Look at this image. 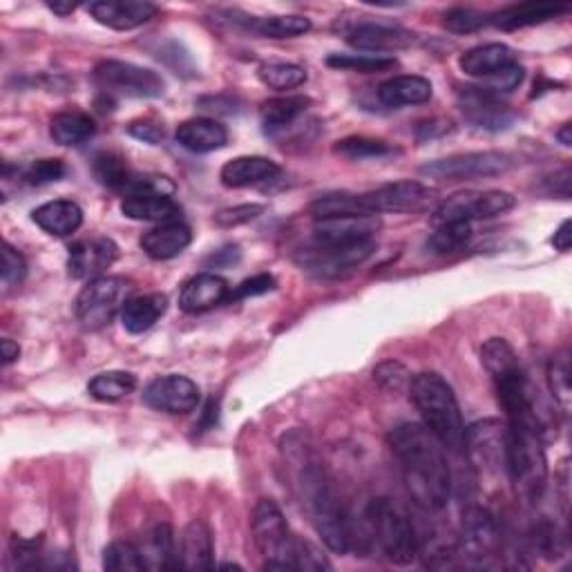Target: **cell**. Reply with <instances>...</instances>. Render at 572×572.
<instances>
[{"instance_id": "f5cc1de1", "label": "cell", "mask_w": 572, "mask_h": 572, "mask_svg": "<svg viewBox=\"0 0 572 572\" xmlns=\"http://www.w3.org/2000/svg\"><path fill=\"white\" fill-rule=\"evenodd\" d=\"M264 213V206L257 204H244V206H233V208H224L215 215V224L221 228H231V226H240L246 224L255 217H259Z\"/></svg>"}, {"instance_id": "f907efd6", "label": "cell", "mask_w": 572, "mask_h": 572, "mask_svg": "<svg viewBox=\"0 0 572 572\" xmlns=\"http://www.w3.org/2000/svg\"><path fill=\"white\" fill-rule=\"evenodd\" d=\"M27 276V264H25V257L12 246L5 242L3 246V284L5 287H14V284H21Z\"/></svg>"}, {"instance_id": "ac0fdd59", "label": "cell", "mask_w": 572, "mask_h": 572, "mask_svg": "<svg viewBox=\"0 0 572 572\" xmlns=\"http://www.w3.org/2000/svg\"><path fill=\"white\" fill-rule=\"evenodd\" d=\"M119 257V246L110 238H90L72 244L67 269L76 280H94Z\"/></svg>"}, {"instance_id": "6f0895ef", "label": "cell", "mask_w": 572, "mask_h": 572, "mask_svg": "<svg viewBox=\"0 0 572 572\" xmlns=\"http://www.w3.org/2000/svg\"><path fill=\"white\" fill-rule=\"evenodd\" d=\"M0 349H3V363L5 365H12L21 356V347L10 338H3V342H0Z\"/></svg>"}, {"instance_id": "30bf717a", "label": "cell", "mask_w": 572, "mask_h": 572, "mask_svg": "<svg viewBox=\"0 0 572 572\" xmlns=\"http://www.w3.org/2000/svg\"><path fill=\"white\" fill-rule=\"evenodd\" d=\"M514 168V160L506 152L485 150V152H466V155H454L421 166L423 177L438 181H468L506 175Z\"/></svg>"}, {"instance_id": "836d02e7", "label": "cell", "mask_w": 572, "mask_h": 572, "mask_svg": "<svg viewBox=\"0 0 572 572\" xmlns=\"http://www.w3.org/2000/svg\"><path fill=\"white\" fill-rule=\"evenodd\" d=\"M94 130L97 126L90 114L79 110L61 112L50 122V135L59 145H81L94 135Z\"/></svg>"}, {"instance_id": "ba28073f", "label": "cell", "mask_w": 572, "mask_h": 572, "mask_svg": "<svg viewBox=\"0 0 572 572\" xmlns=\"http://www.w3.org/2000/svg\"><path fill=\"white\" fill-rule=\"evenodd\" d=\"M132 293V284L126 278L117 276H99L90 280L79 297H76V318L88 331H99L107 327L117 314H122L124 304Z\"/></svg>"}, {"instance_id": "ffe728a7", "label": "cell", "mask_w": 572, "mask_h": 572, "mask_svg": "<svg viewBox=\"0 0 572 572\" xmlns=\"http://www.w3.org/2000/svg\"><path fill=\"white\" fill-rule=\"evenodd\" d=\"M88 12L103 27L130 31L155 18L157 5L141 3V0H101V3H92Z\"/></svg>"}, {"instance_id": "bcb514c9", "label": "cell", "mask_w": 572, "mask_h": 572, "mask_svg": "<svg viewBox=\"0 0 572 572\" xmlns=\"http://www.w3.org/2000/svg\"><path fill=\"white\" fill-rule=\"evenodd\" d=\"M532 544H535V548L548 559H557L565 550L563 532H559V527L548 521H542L535 530H532Z\"/></svg>"}, {"instance_id": "d6986e66", "label": "cell", "mask_w": 572, "mask_h": 572, "mask_svg": "<svg viewBox=\"0 0 572 572\" xmlns=\"http://www.w3.org/2000/svg\"><path fill=\"white\" fill-rule=\"evenodd\" d=\"M347 43L363 52L390 56L392 52L409 48L414 43V34L405 27H394V25L358 23L347 31Z\"/></svg>"}, {"instance_id": "9a60e30c", "label": "cell", "mask_w": 572, "mask_h": 572, "mask_svg": "<svg viewBox=\"0 0 572 572\" xmlns=\"http://www.w3.org/2000/svg\"><path fill=\"white\" fill-rule=\"evenodd\" d=\"M456 99H459V107L463 112L466 122H470L479 130H487V132L508 130L517 117L510 105L504 103L497 92H492L487 88H474V86L459 88Z\"/></svg>"}, {"instance_id": "4fadbf2b", "label": "cell", "mask_w": 572, "mask_h": 572, "mask_svg": "<svg viewBox=\"0 0 572 572\" xmlns=\"http://www.w3.org/2000/svg\"><path fill=\"white\" fill-rule=\"evenodd\" d=\"M517 204L514 195L506 193V190H468V193H456L441 202V206L434 211L432 221L436 226L441 224H452V221H468L472 224L474 219H492L499 217L508 211H512Z\"/></svg>"}, {"instance_id": "816d5d0a", "label": "cell", "mask_w": 572, "mask_h": 572, "mask_svg": "<svg viewBox=\"0 0 572 572\" xmlns=\"http://www.w3.org/2000/svg\"><path fill=\"white\" fill-rule=\"evenodd\" d=\"M373 380L380 385V387H385V390H394L398 392L401 387L409 385V373L407 369L401 365V363H385V365H380L376 371H373Z\"/></svg>"}, {"instance_id": "7402d4cb", "label": "cell", "mask_w": 572, "mask_h": 572, "mask_svg": "<svg viewBox=\"0 0 572 572\" xmlns=\"http://www.w3.org/2000/svg\"><path fill=\"white\" fill-rule=\"evenodd\" d=\"M231 295L228 282L215 274H200L190 278L179 291V307L186 314H204Z\"/></svg>"}, {"instance_id": "4dcf8cb0", "label": "cell", "mask_w": 572, "mask_h": 572, "mask_svg": "<svg viewBox=\"0 0 572 572\" xmlns=\"http://www.w3.org/2000/svg\"><path fill=\"white\" fill-rule=\"evenodd\" d=\"M168 297L162 293H148V295H132L122 309V322L128 333H143L155 327V322L166 314Z\"/></svg>"}, {"instance_id": "52a82bcc", "label": "cell", "mask_w": 572, "mask_h": 572, "mask_svg": "<svg viewBox=\"0 0 572 572\" xmlns=\"http://www.w3.org/2000/svg\"><path fill=\"white\" fill-rule=\"evenodd\" d=\"M376 253L373 240H356V242H327L316 240L304 244L295 251L293 259L302 271H309L318 278H340L360 264H365Z\"/></svg>"}, {"instance_id": "7a4b0ae2", "label": "cell", "mask_w": 572, "mask_h": 572, "mask_svg": "<svg viewBox=\"0 0 572 572\" xmlns=\"http://www.w3.org/2000/svg\"><path fill=\"white\" fill-rule=\"evenodd\" d=\"M481 363L492 378L494 390H497L499 405L508 418L506 423L535 428L544 436L546 425L537 407L535 390L530 387L514 349L504 338H490L481 349Z\"/></svg>"}, {"instance_id": "db71d44e", "label": "cell", "mask_w": 572, "mask_h": 572, "mask_svg": "<svg viewBox=\"0 0 572 572\" xmlns=\"http://www.w3.org/2000/svg\"><path fill=\"white\" fill-rule=\"evenodd\" d=\"M276 289V278L269 274H259L253 276L249 280H244L240 287H236V291H231L228 300H244V297H255V295H264Z\"/></svg>"}, {"instance_id": "9c48e42d", "label": "cell", "mask_w": 572, "mask_h": 572, "mask_svg": "<svg viewBox=\"0 0 572 572\" xmlns=\"http://www.w3.org/2000/svg\"><path fill=\"white\" fill-rule=\"evenodd\" d=\"M94 81L103 92L128 99H157L166 92V84L155 69L126 61H101L94 67Z\"/></svg>"}, {"instance_id": "7c38bea8", "label": "cell", "mask_w": 572, "mask_h": 572, "mask_svg": "<svg viewBox=\"0 0 572 572\" xmlns=\"http://www.w3.org/2000/svg\"><path fill=\"white\" fill-rule=\"evenodd\" d=\"M501 552V530L487 508L472 506L466 510L459 532L456 555H461L472 565H490V561Z\"/></svg>"}, {"instance_id": "2e32d148", "label": "cell", "mask_w": 572, "mask_h": 572, "mask_svg": "<svg viewBox=\"0 0 572 572\" xmlns=\"http://www.w3.org/2000/svg\"><path fill=\"white\" fill-rule=\"evenodd\" d=\"M432 198H434V193L421 181L385 183L376 190H369V193H363L365 208L371 215L421 211L432 202Z\"/></svg>"}, {"instance_id": "5bb4252c", "label": "cell", "mask_w": 572, "mask_h": 572, "mask_svg": "<svg viewBox=\"0 0 572 572\" xmlns=\"http://www.w3.org/2000/svg\"><path fill=\"white\" fill-rule=\"evenodd\" d=\"M251 530L257 550L266 561H284L291 568L293 535L282 510L271 499H259L251 514ZM293 570V568H291Z\"/></svg>"}, {"instance_id": "9f6ffc18", "label": "cell", "mask_w": 572, "mask_h": 572, "mask_svg": "<svg viewBox=\"0 0 572 572\" xmlns=\"http://www.w3.org/2000/svg\"><path fill=\"white\" fill-rule=\"evenodd\" d=\"M570 242H572V233H570V219H565V221H561V226L557 228V233H555V238H552V244H555V249H557V251L565 253V251H570Z\"/></svg>"}, {"instance_id": "6da1fadb", "label": "cell", "mask_w": 572, "mask_h": 572, "mask_svg": "<svg viewBox=\"0 0 572 572\" xmlns=\"http://www.w3.org/2000/svg\"><path fill=\"white\" fill-rule=\"evenodd\" d=\"M390 447L401 463L411 501L425 512L443 510L449 501L452 481L445 447L438 438L425 425L405 423L392 430Z\"/></svg>"}, {"instance_id": "d590c367", "label": "cell", "mask_w": 572, "mask_h": 572, "mask_svg": "<svg viewBox=\"0 0 572 572\" xmlns=\"http://www.w3.org/2000/svg\"><path fill=\"white\" fill-rule=\"evenodd\" d=\"M137 390V378L128 371H105L90 380L88 392L101 403H117Z\"/></svg>"}, {"instance_id": "d4e9b609", "label": "cell", "mask_w": 572, "mask_h": 572, "mask_svg": "<svg viewBox=\"0 0 572 572\" xmlns=\"http://www.w3.org/2000/svg\"><path fill=\"white\" fill-rule=\"evenodd\" d=\"M31 219L36 226H41L48 236L67 238L81 228L84 211L72 200H54V202L38 206L31 213Z\"/></svg>"}, {"instance_id": "8d00e7d4", "label": "cell", "mask_w": 572, "mask_h": 572, "mask_svg": "<svg viewBox=\"0 0 572 572\" xmlns=\"http://www.w3.org/2000/svg\"><path fill=\"white\" fill-rule=\"evenodd\" d=\"M94 175L105 188L126 195V190L135 177V170L126 164L124 157L114 155V152H101V155H97L94 160Z\"/></svg>"}, {"instance_id": "ee69618b", "label": "cell", "mask_w": 572, "mask_h": 572, "mask_svg": "<svg viewBox=\"0 0 572 572\" xmlns=\"http://www.w3.org/2000/svg\"><path fill=\"white\" fill-rule=\"evenodd\" d=\"M327 65L335 69L371 74V72H385V69L396 67V59L380 56V54H331L327 59Z\"/></svg>"}, {"instance_id": "44dd1931", "label": "cell", "mask_w": 572, "mask_h": 572, "mask_svg": "<svg viewBox=\"0 0 572 572\" xmlns=\"http://www.w3.org/2000/svg\"><path fill=\"white\" fill-rule=\"evenodd\" d=\"M378 215H338L322 217L314 221V238L327 242H356V240H373L380 231Z\"/></svg>"}, {"instance_id": "83f0119b", "label": "cell", "mask_w": 572, "mask_h": 572, "mask_svg": "<svg viewBox=\"0 0 572 572\" xmlns=\"http://www.w3.org/2000/svg\"><path fill=\"white\" fill-rule=\"evenodd\" d=\"M280 175V166L266 157H236L219 170V179L226 188H249L274 181Z\"/></svg>"}, {"instance_id": "8992f818", "label": "cell", "mask_w": 572, "mask_h": 572, "mask_svg": "<svg viewBox=\"0 0 572 572\" xmlns=\"http://www.w3.org/2000/svg\"><path fill=\"white\" fill-rule=\"evenodd\" d=\"M371 539L396 565H409L418 557V535L411 519L390 499H376L367 510Z\"/></svg>"}, {"instance_id": "e575fe53", "label": "cell", "mask_w": 572, "mask_h": 572, "mask_svg": "<svg viewBox=\"0 0 572 572\" xmlns=\"http://www.w3.org/2000/svg\"><path fill=\"white\" fill-rule=\"evenodd\" d=\"M249 31L262 38H295L312 29V21L304 16H262L240 21Z\"/></svg>"}, {"instance_id": "f546056e", "label": "cell", "mask_w": 572, "mask_h": 572, "mask_svg": "<svg viewBox=\"0 0 572 572\" xmlns=\"http://www.w3.org/2000/svg\"><path fill=\"white\" fill-rule=\"evenodd\" d=\"M568 10H570L568 5H555V3H519V5H510L497 12L490 18V23L506 31H512V29H523V27L542 25L546 21L559 18L568 14Z\"/></svg>"}, {"instance_id": "ab89813d", "label": "cell", "mask_w": 572, "mask_h": 572, "mask_svg": "<svg viewBox=\"0 0 572 572\" xmlns=\"http://www.w3.org/2000/svg\"><path fill=\"white\" fill-rule=\"evenodd\" d=\"M472 240V224L468 221H452L436 226V231L428 240V249L436 255L461 251Z\"/></svg>"}, {"instance_id": "f1b7e54d", "label": "cell", "mask_w": 572, "mask_h": 572, "mask_svg": "<svg viewBox=\"0 0 572 572\" xmlns=\"http://www.w3.org/2000/svg\"><path fill=\"white\" fill-rule=\"evenodd\" d=\"M122 213L135 221H150L160 226L181 219V206L173 200V195L162 193L126 198L122 202Z\"/></svg>"}, {"instance_id": "d6a6232c", "label": "cell", "mask_w": 572, "mask_h": 572, "mask_svg": "<svg viewBox=\"0 0 572 572\" xmlns=\"http://www.w3.org/2000/svg\"><path fill=\"white\" fill-rule=\"evenodd\" d=\"M378 99L390 107L421 105L432 99V84L423 76H394L378 88Z\"/></svg>"}, {"instance_id": "60d3db41", "label": "cell", "mask_w": 572, "mask_h": 572, "mask_svg": "<svg viewBox=\"0 0 572 572\" xmlns=\"http://www.w3.org/2000/svg\"><path fill=\"white\" fill-rule=\"evenodd\" d=\"M309 213L314 219L322 217H338V215H371L365 208L363 195H352V193H333V195H322L318 198L312 206Z\"/></svg>"}, {"instance_id": "484cf974", "label": "cell", "mask_w": 572, "mask_h": 572, "mask_svg": "<svg viewBox=\"0 0 572 572\" xmlns=\"http://www.w3.org/2000/svg\"><path fill=\"white\" fill-rule=\"evenodd\" d=\"M175 139L181 148L195 152V155H206V152H215L228 143V132L219 122L200 117L179 124Z\"/></svg>"}, {"instance_id": "7dc6e473", "label": "cell", "mask_w": 572, "mask_h": 572, "mask_svg": "<svg viewBox=\"0 0 572 572\" xmlns=\"http://www.w3.org/2000/svg\"><path fill=\"white\" fill-rule=\"evenodd\" d=\"M289 561L293 570H331V563L327 561V557L320 555L309 542H304L300 537H293Z\"/></svg>"}, {"instance_id": "603a6c76", "label": "cell", "mask_w": 572, "mask_h": 572, "mask_svg": "<svg viewBox=\"0 0 572 572\" xmlns=\"http://www.w3.org/2000/svg\"><path fill=\"white\" fill-rule=\"evenodd\" d=\"M517 63L519 61H517L514 50L504 43H487V46L472 48L459 61L461 69L468 76H474V79H481V81L494 79V76H499L501 72L510 69Z\"/></svg>"}, {"instance_id": "f35d334b", "label": "cell", "mask_w": 572, "mask_h": 572, "mask_svg": "<svg viewBox=\"0 0 572 572\" xmlns=\"http://www.w3.org/2000/svg\"><path fill=\"white\" fill-rule=\"evenodd\" d=\"M333 152L349 162H365V160H380L394 152L387 141L369 139V137H347L333 145Z\"/></svg>"}, {"instance_id": "11a10c76", "label": "cell", "mask_w": 572, "mask_h": 572, "mask_svg": "<svg viewBox=\"0 0 572 572\" xmlns=\"http://www.w3.org/2000/svg\"><path fill=\"white\" fill-rule=\"evenodd\" d=\"M128 132L135 137V139H141L145 143H152L157 145L162 139H164V126L150 122V119H143V122H132L128 126Z\"/></svg>"}, {"instance_id": "3957f363", "label": "cell", "mask_w": 572, "mask_h": 572, "mask_svg": "<svg viewBox=\"0 0 572 572\" xmlns=\"http://www.w3.org/2000/svg\"><path fill=\"white\" fill-rule=\"evenodd\" d=\"M297 479L302 506L309 512L312 523L327 548L340 555L347 552L354 542V525L325 468L318 463H307L302 466Z\"/></svg>"}, {"instance_id": "b9f144b4", "label": "cell", "mask_w": 572, "mask_h": 572, "mask_svg": "<svg viewBox=\"0 0 572 572\" xmlns=\"http://www.w3.org/2000/svg\"><path fill=\"white\" fill-rule=\"evenodd\" d=\"M103 568L117 572H139L145 570L143 552L130 542H112L103 550Z\"/></svg>"}, {"instance_id": "91938a15", "label": "cell", "mask_w": 572, "mask_h": 572, "mask_svg": "<svg viewBox=\"0 0 572 572\" xmlns=\"http://www.w3.org/2000/svg\"><path fill=\"white\" fill-rule=\"evenodd\" d=\"M570 132H572V126H570V124H563V128L557 132V139H559L565 148L572 145V135H570Z\"/></svg>"}, {"instance_id": "5b68a950", "label": "cell", "mask_w": 572, "mask_h": 572, "mask_svg": "<svg viewBox=\"0 0 572 572\" xmlns=\"http://www.w3.org/2000/svg\"><path fill=\"white\" fill-rule=\"evenodd\" d=\"M409 398L423 416V425L438 438L445 449L463 447V418L459 403L443 376L423 371L409 380Z\"/></svg>"}, {"instance_id": "e0dca14e", "label": "cell", "mask_w": 572, "mask_h": 572, "mask_svg": "<svg viewBox=\"0 0 572 572\" xmlns=\"http://www.w3.org/2000/svg\"><path fill=\"white\" fill-rule=\"evenodd\" d=\"M143 403L164 414H190L200 405V387L186 376H162L145 387Z\"/></svg>"}, {"instance_id": "c3c4849f", "label": "cell", "mask_w": 572, "mask_h": 572, "mask_svg": "<svg viewBox=\"0 0 572 572\" xmlns=\"http://www.w3.org/2000/svg\"><path fill=\"white\" fill-rule=\"evenodd\" d=\"M487 23H490L487 14H481L470 8H454L445 14V21H443V25L454 34H470V31L485 27Z\"/></svg>"}, {"instance_id": "4316f807", "label": "cell", "mask_w": 572, "mask_h": 572, "mask_svg": "<svg viewBox=\"0 0 572 572\" xmlns=\"http://www.w3.org/2000/svg\"><path fill=\"white\" fill-rule=\"evenodd\" d=\"M190 242H193L190 228L181 221H173V224H162L157 228H152V231L143 233L141 249L145 251L148 257L164 262V259H173L179 253H183L190 246Z\"/></svg>"}, {"instance_id": "277c9868", "label": "cell", "mask_w": 572, "mask_h": 572, "mask_svg": "<svg viewBox=\"0 0 572 572\" xmlns=\"http://www.w3.org/2000/svg\"><path fill=\"white\" fill-rule=\"evenodd\" d=\"M506 476L523 504H539L548 487L544 436L527 425L506 423Z\"/></svg>"}, {"instance_id": "1f68e13d", "label": "cell", "mask_w": 572, "mask_h": 572, "mask_svg": "<svg viewBox=\"0 0 572 572\" xmlns=\"http://www.w3.org/2000/svg\"><path fill=\"white\" fill-rule=\"evenodd\" d=\"M312 105L309 97H300V94H291V97H278V99H269L264 101L259 107V119L264 130L269 135L282 132L289 126H293L307 107Z\"/></svg>"}, {"instance_id": "681fc988", "label": "cell", "mask_w": 572, "mask_h": 572, "mask_svg": "<svg viewBox=\"0 0 572 572\" xmlns=\"http://www.w3.org/2000/svg\"><path fill=\"white\" fill-rule=\"evenodd\" d=\"M65 175H67V166L61 160H38L25 168L23 179L29 186H46L63 179Z\"/></svg>"}, {"instance_id": "74e56055", "label": "cell", "mask_w": 572, "mask_h": 572, "mask_svg": "<svg viewBox=\"0 0 572 572\" xmlns=\"http://www.w3.org/2000/svg\"><path fill=\"white\" fill-rule=\"evenodd\" d=\"M257 79L271 90H295L307 81V72L295 63H264L257 69Z\"/></svg>"}, {"instance_id": "7bdbcfd3", "label": "cell", "mask_w": 572, "mask_h": 572, "mask_svg": "<svg viewBox=\"0 0 572 572\" xmlns=\"http://www.w3.org/2000/svg\"><path fill=\"white\" fill-rule=\"evenodd\" d=\"M548 383L555 403L568 411L570 409V398H572V387H570V352L563 349L557 356H552L548 365Z\"/></svg>"}, {"instance_id": "f6af8a7d", "label": "cell", "mask_w": 572, "mask_h": 572, "mask_svg": "<svg viewBox=\"0 0 572 572\" xmlns=\"http://www.w3.org/2000/svg\"><path fill=\"white\" fill-rule=\"evenodd\" d=\"M148 557L157 559L155 568H179V563L175 561V537L168 523H160L150 532V546L148 552H143L145 565H148Z\"/></svg>"}, {"instance_id": "680465c9", "label": "cell", "mask_w": 572, "mask_h": 572, "mask_svg": "<svg viewBox=\"0 0 572 572\" xmlns=\"http://www.w3.org/2000/svg\"><path fill=\"white\" fill-rule=\"evenodd\" d=\"M48 10H52L59 16H67L76 10V3H48Z\"/></svg>"}, {"instance_id": "cb8c5ba5", "label": "cell", "mask_w": 572, "mask_h": 572, "mask_svg": "<svg viewBox=\"0 0 572 572\" xmlns=\"http://www.w3.org/2000/svg\"><path fill=\"white\" fill-rule=\"evenodd\" d=\"M179 568L211 570L213 568V535L206 521H190L181 532V548L177 555Z\"/></svg>"}, {"instance_id": "8fae6325", "label": "cell", "mask_w": 572, "mask_h": 572, "mask_svg": "<svg viewBox=\"0 0 572 572\" xmlns=\"http://www.w3.org/2000/svg\"><path fill=\"white\" fill-rule=\"evenodd\" d=\"M463 447L479 479L506 476V425L487 418L463 434Z\"/></svg>"}]
</instances>
